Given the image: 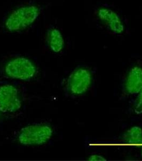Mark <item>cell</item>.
Instances as JSON below:
<instances>
[{"instance_id":"6da1fadb","label":"cell","mask_w":142,"mask_h":161,"mask_svg":"<svg viewBox=\"0 0 142 161\" xmlns=\"http://www.w3.org/2000/svg\"><path fill=\"white\" fill-rule=\"evenodd\" d=\"M40 14L37 6L28 4L11 11L4 22L6 29L10 32L22 31L28 28L37 20Z\"/></svg>"},{"instance_id":"7a4b0ae2","label":"cell","mask_w":142,"mask_h":161,"mask_svg":"<svg viewBox=\"0 0 142 161\" xmlns=\"http://www.w3.org/2000/svg\"><path fill=\"white\" fill-rule=\"evenodd\" d=\"M53 129L50 125L36 123L24 127L19 130L17 141L25 146H38L46 144L53 136Z\"/></svg>"},{"instance_id":"3957f363","label":"cell","mask_w":142,"mask_h":161,"mask_svg":"<svg viewBox=\"0 0 142 161\" xmlns=\"http://www.w3.org/2000/svg\"><path fill=\"white\" fill-rule=\"evenodd\" d=\"M38 72L34 63L28 58H13L6 62L3 73L7 77L23 81H29L34 79Z\"/></svg>"},{"instance_id":"277c9868","label":"cell","mask_w":142,"mask_h":161,"mask_svg":"<svg viewBox=\"0 0 142 161\" xmlns=\"http://www.w3.org/2000/svg\"><path fill=\"white\" fill-rule=\"evenodd\" d=\"M91 82L92 75L89 70L82 67L77 68L68 77L66 89L71 95H82L89 89Z\"/></svg>"},{"instance_id":"5b68a950","label":"cell","mask_w":142,"mask_h":161,"mask_svg":"<svg viewBox=\"0 0 142 161\" xmlns=\"http://www.w3.org/2000/svg\"><path fill=\"white\" fill-rule=\"evenodd\" d=\"M22 106L21 96L17 88L11 84L0 86V111L2 113H15Z\"/></svg>"},{"instance_id":"8992f818","label":"cell","mask_w":142,"mask_h":161,"mask_svg":"<svg viewBox=\"0 0 142 161\" xmlns=\"http://www.w3.org/2000/svg\"><path fill=\"white\" fill-rule=\"evenodd\" d=\"M96 15L106 29L113 34L121 35L124 31V22L114 10L106 7H100L96 10Z\"/></svg>"},{"instance_id":"52a82bcc","label":"cell","mask_w":142,"mask_h":161,"mask_svg":"<svg viewBox=\"0 0 142 161\" xmlns=\"http://www.w3.org/2000/svg\"><path fill=\"white\" fill-rule=\"evenodd\" d=\"M124 88L130 95L138 94L142 88V68L135 66L130 70L126 77Z\"/></svg>"},{"instance_id":"ba28073f","label":"cell","mask_w":142,"mask_h":161,"mask_svg":"<svg viewBox=\"0 0 142 161\" xmlns=\"http://www.w3.org/2000/svg\"><path fill=\"white\" fill-rule=\"evenodd\" d=\"M47 41L50 50L55 53H59L64 48V38L57 29L53 28L48 31Z\"/></svg>"},{"instance_id":"9c48e42d","label":"cell","mask_w":142,"mask_h":161,"mask_svg":"<svg viewBox=\"0 0 142 161\" xmlns=\"http://www.w3.org/2000/svg\"><path fill=\"white\" fill-rule=\"evenodd\" d=\"M122 140L129 145H142V128L139 126L132 127L124 133Z\"/></svg>"},{"instance_id":"30bf717a","label":"cell","mask_w":142,"mask_h":161,"mask_svg":"<svg viewBox=\"0 0 142 161\" xmlns=\"http://www.w3.org/2000/svg\"><path fill=\"white\" fill-rule=\"evenodd\" d=\"M134 110L135 113L137 114H142V88L140 92L138 93V96L135 100Z\"/></svg>"},{"instance_id":"8fae6325","label":"cell","mask_w":142,"mask_h":161,"mask_svg":"<svg viewBox=\"0 0 142 161\" xmlns=\"http://www.w3.org/2000/svg\"><path fill=\"white\" fill-rule=\"evenodd\" d=\"M107 159L99 155H93L88 158V161H106Z\"/></svg>"},{"instance_id":"7c38bea8","label":"cell","mask_w":142,"mask_h":161,"mask_svg":"<svg viewBox=\"0 0 142 161\" xmlns=\"http://www.w3.org/2000/svg\"><path fill=\"white\" fill-rule=\"evenodd\" d=\"M1 115H2V112L0 111V118L1 117Z\"/></svg>"},{"instance_id":"4fadbf2b","label":"cell","mask_w":142,"mask_h":161,"mask_svg":"<svg viewBox=\"0 0 142 161\" xmlns=\"http://www.w3.org/2000/svg\"></svg>"}]
</instances>
